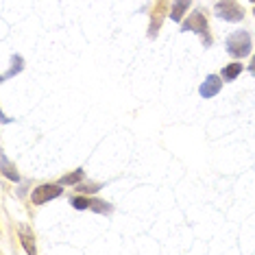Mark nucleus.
Returning a JSON list of instances; mask_svg holds the SVG:
<instances>
[{"mask_svg": "<svg viewBox=\"0 0 255 255\" xmlns=\"http://www.w3.org/2000/svg\"><path fill=\"white\" fill-rule=\"evenodd\" d=\"M227 50L234 57H247L251 50V37L247 31H236L227 37Z\"/></svg>", "mask_w": 255, "mask_h": 255, "instance_id": "obj_1", "label": "nucleus"}, {"mask_svg": "<svg viewBox=\"0 0 255 255\" xmlns=\"http://www.w3.org/2000/svg\"><path fill=\"white\" fill-rule=\"evenodd\" d=\"M216 15L223 20H229V22H240L245 11H242V7L236 0H220L216 4Z\"/></svg>", "mask_w": 255, "mask_h": 255, "instance_id": "obj_2", "label": "nucleus"}, {"mask_svg": "<svg viewBox=\"0 0 255 255\" xmlns=\"http://www.w3.org/2000/svg\"><path fill=\"white\" fill-rule=\"evenodd\" d=\"M183 31H194V33H199V35L203 37V42H205V46L212 44V37H210V33H207L205 15H203L201 11H196V13L190 15V20L183 24Z\"/></svg>", "mask_w": 255, "mask_h": 255, "instance_id": "obj_3", "label": "nucleus"}, {"mask_svg": "<svg viewBox=\"0 0 255 255\" xmlns=\"http://www.w3.org/2000/svg\"><path fill=\"white\" fill-rule=\"evenodd\" d=\"M59 194H61V188H59V185L46 183V185H39V188L33 190L31 199H33V203H35V205H42V203L50 201V199H57Z\"/></svg>", "mask_w": 255, "mask_h": 255, "instance_id": "obj_4", "label": "nucleus"}, {"mask_svg": "<svg viewBox=\"0 0 255 255\" xmlns=\"http://www.w3.org/2000/svg\"><path fill=\"white\" fill-rule=\"evenodd\" d=\"M220 88H223V83H220V79L218 77H207L205 79V83L201 85V96H205V98H212V96H216Z\"/></svg>", "mask_w": 255, "mask_h": 255, "instance_id": "obj_5", "label": "nucleus"}, {"mask_svg": "<svg viewBox=\"0 0 255 255\" xmlns=\"http://www.w3.org/2000/svg\"><path fill=\"white\" fill-rule=\"evenodd\" d=\"M190 7V0H175V7H172V13H170V18L179 22L183 18V13H185V9Z\"/></svg>", "mask_w": 255, "mask_h": 255, "instance_id": "obj_6", "label": "nucleus"}, {"mask_svg": "<svg viewBox=\"0 0 255 255\" xmlns=\"http://www.w3.org/2000/svg\"><path fill=\"white\" fill-rule=\"evenodd\" d=\"M240 72H242V66H240V63H231V66H227V68L223 70V77L227 79V81H231V79H236Z\"/></svg>", "mask_w": 255, "mask_h": 255, "instance_id": "obj_7", "label": "nucleus"}, {"mask_svg": "<svg viewBox=\"0 0 255 255\" xmlns=\"http://www.w3.org/2000/svg\"><path fill=\"white\" fill-rule=\"evenodd\" d=\"M2 168H4V175L11 177L13 181H18V172H13V170L9 168V161H7V157H4V155H2Z\"/></svg>", "mask_w": 255, "mask_h": 255, "instance_id": "obj_8", "label": "nucleus"}, {"mask_svg": "<svg viewBox=\"0 0 255 255\" xmlns=\"http://www.w3.org/2000/svg\"><path fill=\"white\" fill-rule=\"evenodd\" d=\"M72 205L77 207V210H88V207H92V201H88V199H74Z\"/></svg>", "mask_w": 255, "mask_h": 255, "instance_id": "obj_9", "label": "nucleus"}, {"mask_svg": "<svg viewBox=\"0 0 255 255\" xmlns=\"http://www.w3.org/2000/svg\"><path fill=\"white\" fill-rule=\"evenodd\" d=\"M81 177H83V170H77V172H74V175H68V177H63V183H77Z\"/></svg>", "mask_w": 255, "mask_h": 255, "instance_id": "obj_10", "label": "nucleus"}, {"mask_svg": "<svg viewBox=\"0 0 255 255\" xmlns=\"http://www.w3.org/2000/svg\"><path fill=\"white\" fill-rule=\"evenodd\" d=\"M22 242H24L26 253H35V245H31V238H28V236H22Z\"/></svg>", "mask_w": 255, "mask_h": 255, "instance_id": "obj_11", "label": "nucleus"}, {"mask_svg": "<svg viewBox=\"0 0 255 255\" xmlns=\"http://www.w3.org/2000/svg\"><path fill=\"white\" fill-rule=\"evenodd\" d=\"M251 72L255 74V59H253V63H251Z\"/></svg>", "mask_w": 255, "mask_h": 255, "instance_id": "obj_12", "label": "nucleus"}, {"mask_svg": "<svg viewBox=\"0 0 255 255\" xmlns=\"http://www.w3.org/2000/svg\"><path fill=\"white\" fill-rule=\"evenodd\" d=\"M253 2H255V0H253Z\"/></svg>", "mask_w": 255, "mask_h": 255, "instance_id": "obj_13", "label": "nucleus"}]
</instances>
